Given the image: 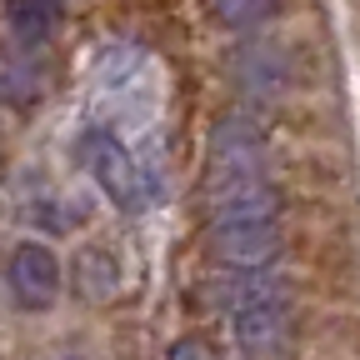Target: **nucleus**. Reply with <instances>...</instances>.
Here are the masks:
<instances>
[{
	"label": "nucleus",
	"mask_w": 360,
	"mask_h": 360,
	"mask_svg": "<svg viewBox=\"0 0 360 360\" xmlns=\"http://www.w3.org/2000/svg\"><path fill=\"white\" fill-rule=\"evenodd\" d=\"M210 240L215 255L240 270H265L281 250V195L270 180H240V186L210 191Z\"/></svg>",
	"instance_id": "obj_1"
},
{
	"label": "nucleus",
	"mask_w": 360,
	"mask_h": 360,
	"mask_svg": "<svg viewBox=\"0 0 360 360\" xmlns=\"http://www.w3.org/2000/svg\"><path fill=\"white\" fill-rule=\"evenodd\" d=\"M231 330H236V345L255 360H285L290 355L295 315H290V295H285L281 276L240 270L236 300H231Z\"/></svg>",
	"instance_id": "obj_2"
},
{
	"label": "nucleus",
	"mask_w": 360,
	"mask_h": 360,
	"mask_svg": "<svg viewBox=\"0 0 360 360\" xmlns=\"http://www.w3.org/2000/svg\"><path fill=\"white\" fill-rule=\"evenodd\" d=\"M85 165H90V175H96V186L110 195V205H120V210H146V200H150L146 175H141V165H135V155L125 150L120 135L90 130V135H85Z\"/></svg>",
	"instance_id": "obj_3"
},
{
	"label": "nucleus",
	"mask_w": 360,
	"mask_h": 360,
	"mask_svg": "<svg viewBox=\"0 0 360 360\" xmlns=\"http://www.w3.org/2000/svg\"><path fill=\"white\" fill-rule=\"evenodd\" d=\"M240 180H265V141H260V130H255L245 115L215 125L205 186L220 191V186H240Z\"/></svg>",
	"instance_id": "obj_4"
},
{
	"label": "nucleus",
	"mask_w": 360,
	"mask_h": 360,
	"mask_svg": "<svg viewBox=\"0 0 360 360\" xmlns=\"http://www.w3.org/2000/svg\"><path fill=\"white\" fill-rule=\"evenodd\" d=\"M6 285L20 310H51L60 300V255L40 240H20L6 260Z\"/></svg>",
	"instance_id": "obj_5"
},
{
	"label": "nucleus",
	"mask_w": 360,
	"mask_h": 360,
	"mask_svg": "<svg viewBox=\"0 0 360 360\" xmlns=\"http://www.w3.org/2000/svg\"><path fill=\"white\" fill-rule=\"evenodd\" d=\"M40 90H45V75L30 56H15V51L0 56V101L6 105H35Z\"/></svg>",
	"instance_id": "obj_6"
},
{
	"label": "nucleus",
	"mask_w": 360,
	"mask_h": 360,
	"mask_svg": "<svg viewBox=\"0 0 360 360\" xmlns=\"http://www.w3.org/2000/svg\"><path fill=\"white\" fill-rule=\"evenodd\" d=\"M6 20L25 45H35L60 25V0H6Z\"/></svg>",
	"instance_id": "obj_7"
},
{
	"label": "nucleus",
	"mask_w": 360,
	"mask_h": 360,
	"mask_svg": "<svg viewBox=\"0 0 360 360\" xmlns=\"http://www.w3.org/2000/svg\"><path fill=\"white\" fill-rule=\"evenodd\" d=\"M276 15V0H215V20L225 30H255Z\"/></svg>",
	"instance_id": "obj_8"
},
{
	"label": "nucleus",
	"mask_w": 360,
	"mask_h": 360,
	"mask_svg": "<svg viewBox=\"0 0 360 360\" xmlns=\"http://www.w3.org/2000/svg\"><path fill=\"white\" fill-rule=\"evenodd\" d=\"M80 285L96 295V300L115 295V285H120V276H115V255H105V250H85V255H80Z\"/></svg>",
	"instance_id": "obj_9"
},
{
	"label": "nucleus",
	"mask_w": 360,
	"mask_h": 360,
	"mask_svg": "<svg viewBox=\"0 0 360 360\" xmlns=\"http://www.w3.org/2000/svg\"><path fill=\"white\" fill-rule=\"evenodd\" d=\"M170 360H210V350H205L200 340H180V345L170 350Z\"/></svg>",
	"instance_id": "obj_10"
}]
</instances>
